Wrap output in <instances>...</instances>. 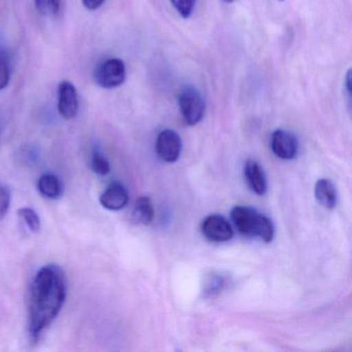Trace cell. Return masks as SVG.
Instances as JSON below:
<instances>
[{"label":"cell","instance_id":"6da1fadb","mask_svg":"<svg viewBox=\"0 0 352 352\" xmlns=\"http://www.w3.org/2000/svg\"><path fill=\"white\" fill-rule=\"evenodd\" d=\"M67 277L55 263L38 270L28 294V329L34 343L57 318L67 298Z\"/></svg>","mask_w":352,"mask_h":352},{"label":"cell","instance_id":"7a4b0ae2","mask_svg":"<svg viewBox=\"0 0 352 352\" xmlns=\"http://www.w3.org/2000/svg\"><path fill=\"white\" fill-rule=\"evenodd\" d=\"M232 223L244 236L258 239L265 243L272 242L274 226L271 219L256 210L245 206H236L230 212Z\"/></svg>","mask_w":352,"mask_h":352},{"label":"cell","instance_id":"3957f363","mask_svg":"<svg viewBox=\"0 0 352 352\" xmlns=\"http://www.w3.org/2000/svg\"><path fill=\"white\" fill-rule=\"evenodd\" d=\"M179 107L187 124L193 126L201 122L205 115V100L193 87H185L179 96Z\"/></svg>","mask_w":352,"mask_h":352},{"label":"cell","instance_id":"277c9868","mask_svg":"<svg viewBox=\"0 0 352 352\" xmlns=\"http://www.w3.org/2000/svg\"><path fill=\"white\" fill-rule=\"evenodd\" d=\"M126 78L125 65L121 59L112 58L102 63L94 72V80L100 87L111 89L119 87Z\"/></svg>","mask_w":352,"mask_h":352},{"label":"cell","instance_id":"5b68a950","mask_svg":"<svg viewBox=\"0 0 352 352\" xmlns=\"http://www.w3.org/2000/svg\"><path fill=\"white\" fill-rule=\"evenodd\" d=\"M204 236L211 242H228L234 236L230 222L221 215H210L204 219L201 226Z\"/></svg>","mask_w":352,"mask_h":352},{"label":"cell","instance_id":"8992f818","mask_svg":"<svg viewBox=\"0 0 352 352\" xmlns=\"http://www.w3.org/2000/svg\"><path fill=\"white\" fill-rule=\"evenodd\" d=\"M155 149L160 160L170 164L176 162L182 149L180 135L173 129L162 131L156 140Z\"/></svg>","mask_w":352,"mask_h":352},{"label":"cell","instance_id":"52a82bcc","mask_svg":"<svg viewBox=\"0 0 352 352\" xmlns=\"http://www.w3.org/2000/svg\"><path fill=\"white\" fill-rule=\"evenodd\" d=\"M79 109L77 89L69 81L61 82L58 88V112L65 120L77 116Z\"/></svg>","mask_w":352,"mask_h":352},{"label":"cell","instance_id":"ba28073f","mask_svg":"<svg viewBox=\"0 0 352 352\" xmlns=\"http://www.w3.org/2000/svg\"><path fill=\"white\" fill-rule=\"evenodd\" d=\"M271 148L277 157L290 160H294L298 154V144L292 133L278 129L272 135Z\"/></svg>","mask_w":352,"mask_h":352},{"label":"cell","instance_id":"9c48e42d","mask_svg":"<svg viewBox=\"0 0 352 352\" xmlns=\"http://www.w3.org/2000/svg\"><path fill=\"white\" fill-rule=\"evenodd\" d=\"M129 195L127 189L121 183L114 182L107 187L100 197V203L104 209L110 211H120L129 204Z\"/></svg>","mask_w":352,"mask_h":352},{"label":"cell","instance_id":"30bf717a","mask_svg":"<svg viewBox=\"0 0 352 352\" xmlns=\"http://www.w3.org/2000/svg\"><path fill=\"white\" fill-rule=\"evenodd\" d=\"M244 176L253 192L263 195L267 192V180L261 166L254 160H247L244 166Z\"/></svg>","mask_w":352,"mask_h":352},{"label":"cell","instance_id":"8fae6325","mask_svg":"<svg viewBox=\"0 0 352 352\" xmlns=\"http://www.w3.org/2000/svg\"><path fill=\"white\" fill-rule=\"evenodd\" d=\"M315 197L319 205L325 209H333L337 205V190L329 179H320L315 185Z\"/></svg>","mask_w":352,"mask_h":352},{"label":"cell","instance_id":"7c38bea8","mask_svg":"<svg viewBox=\"0 0 352 352\" xmlns=\"http://www.w3.org/2000/svg\"><path fill=\"white\" fill-rule=\"evenodd\" d=\"M155 211L151 199L147 197H140L133 206L131 220L138 226H148L154 219Z\"/></svg>","mask_w":352,"mask_h":352},{"label":"cell","instance_id":"4fadbf2b","mask_svg":"<svg viewBox=\"0 0 352 352\" xmlns=\"http://www.w3.org/2000/svg\"><path fill=\"white\" fill-rule=\"evenodd\" d=\"M38 188L43 197L50 199H59L63 192L60 179L53 174L43 175L38 180Z\"/></svg>","mask_w":352,"mask_h":352},{"label":"cell","instance_id":"5bb4252c","mask_svg":"<svg viewBox=\"0 0 352 352\" xmlns=\"http://www.w3.org/2000/svg\"><path fill=\"white\" fill-rule=\"evenodd\" d=\"M19 217L25 222L28 228L32 232H40L41 230V219L40 216L38 215L36 211L32 208H21L18 211Z\"/></svg>","mask_w":352,"mask_h":352},{"label":"cell","instance_id":"9a60e30c","mask_svg":"<svg viewBox=\"0 0 352 352\" xmlns=\"http://www.w3.org/2000/svg\"><path fill=\"white\" fill-rule=\"evenodd\" d=\"M34 3L42 16H56L60 11L61 0H34Z\"/></svg>","mask_w":352,"mask_h":352},{"label":"cell","instance_id":"2e32d148","mask_svg":"<svg viewBox=\"0 0 352 352\" xmlns=\"http://www.w3.org/2000/svg\"><path fill=\"white\" fill-rule=\"evenodd\" d=\"M91 170L100 176H106L110 173V162L100 151H94L92 154Z\"/></svg>","mask_w":352,"mask_h":352},{"label":"cell","instance_id":"e0dca14e","mask_svg":"<svg viewBox=\"0 0 352 352\" xmlns=\"http://www.w3.org/2000/svg\"><path fill=\"white\" fill-rule=\"evenodd\" d=\"M11 206V190L7 185L0 183V221L6 217Z\"/></svg>","mask_w":352,"mask_h":352},{"label":"cell","instance_id":"ac0fdd59","mask_svg":"<svg viewBox=\"0 0 352 352\" xmlns=\"http://www.w3.org/2000/svg\"><path fill=\"white\" fill-rule=\"evenodd\" d=\"M175 9L183 18L190 17L195 9V0H170Z\"/></svg>","mask_w":352,"mask_h":352},{"label":"cell","instance_id":"d6986e66","mask_svg":"<svg viewBox=\"0 0 352 352\" xmlns=\"http://www.w3.org/2000/svg\"><path fill=\"white\" fill-rule=\"evenodd\" d=\"M10 67L8 58L3 54H0V90L5 89L9 85Z\"/></svg>","mask_w":352,"mask_h":352},{"label":"cell","instance_id":"ffe728a7","mask_svg":"<svg viewBox=\"0 0 352 352\" xmlns=\"http://www.w3.org/2000/svg\"><path fill=\"white\" fill-rule=\"evenodd\" d=\"M106 0H82L84 7L89 11H96L104 5Z\"/></svg>","mask_w":352,"mask_h":352},{"label":"cell","instance_id":"44dd1931","mask_svg":"<svg viewBox=\"0 0 352 352\" xmlns=\"http://www.w3.org/2000/svg\"><path fill=\"white\" fill-rule=\"evenodd\" d=\"M222 1H224V3H234V0H222Z\"/></svg>","mask_w":352,"mask_h":352},{"label":"cell","instance_id":"7402d4cb","mask_svg":"<svg viewBox=\"0 0 352 352\" xmlns=\"http://www.w3.org/2000/svg\"><path fill=\"white\" fill-rule=\"evenodd\" d=\"M280 1H283V0H280Z\"/></svg>","mask_w":352,"mask_h":352}]
</instances>
